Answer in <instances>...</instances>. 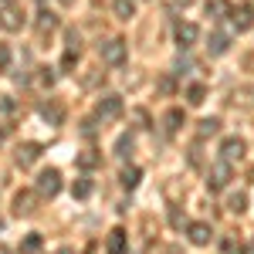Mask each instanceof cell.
Returning <instances> with one entry per match:
<instances>
[{
	"mask_svg": "<svg viewBox=\"0 0 254 254\" xmlns=\"http://www.w3.org/2000/svg\"><path fill=\"white\" fill-rule=\"evenodd\" d=\"M98 58H102V64H109V68H122L126 58H129V44L122 38L102 41V44H98Z\"/></svg>",
	"mask_w": 254,
	"mask_h": 254,
	"instance_id": "obj_1",
	"label": "cell"
},
{
	"mask_svg": "<svg viewBox=\"0 0 254 254\" xmlns=\"http://www.w3.org/2000/svg\"><path fill=\"white\" fill-rule=\"evenodd\" d=\"M231 176H234V163H227V159H217L214 166L207 170V190H210V193H220V190H227Z\"/></svg>",
	"mask_w": 254,
	"mask_h": 254,
	"instance_id": "obj_2",
	"label": "cell"
},
{
	"mask_svg": "<svg viewBox=\"0 0 254 254\" xmlns=\"http://www.w3.org/2000/svg\"><path fill=\"white\" fill-rule=\"evenodd\" d=\"M34 190H38L41 196H48V200H55V196L61 193V170H55V166L41 170V173H38V183H34Z\"/></svg>",
	"mask_w": 254,
	"mask_h": 254,
	"instance_id": "obj_3",
	"label": "cell"
},
{
	"mask_svg": "<svg viewBox=\"0 0 254 254\" xmlns=\"http://www.w3.org/2000/svg\"><path fill=\"white\" fill-rule=\"evenodd\" d=\"M122 95H102L95 102V122H116L122 116Z\"/></svg>",
	"mask_w": 254,
	"mask_h": 254,
	"instance_id": "obj_4",
	"label": "cell"
},
{
	"mask_svg": "<svg viewBox=\"0 0 254 254\" xmlns=\"http://www.w3.org/2000/svg\"><path fill=\"white\" fill-rule=\"evenodd\" d=\"M231 24H234L237 34L251 31L254 27V3H237V7H231Z\"/></svg>",
	"mask_w": 254,
	"mask_h": 254,
	"instance_id": "obj_5",
	"label": "cell"
},
{
	"mask_svg": "<svg viewBox=\"0 0 254 254\" xmlns=\"http://www.w3.org/2000/svg\"><path fill=\"white\" fill-rule=\"evenodd\" d=\"M0 27H3V31H20V27H24V10H20L14 0L0 7Z\"/></svg>",
	"mask_w": 254,
	"mask_h": 254,
	"instance_id": "obj_6",
	"label": "cell"
},
{
	"mask_svg": "<svg viewBox=\"0 0 254 254\" xmlns=\"http://www.w3.org/2000/svg\"><path fill=\"white\" fill-rule=\"evenodd\" d=\"M41 159V142H20L17 153H14V163H17L20 170H27V166H34Z\"/></svg>",
	"mask_w": 254,
	"mask_h": 254,
	"instance_id": "obj_7",
	"label": "cell"
},
{
	"mask_svg": "<svg viewBox=\"0 0 254 254\" xmlns=\"http://www.w3.org/2000/svg\"><path fill=\"white\" fill-rule=\"evenodd\" d=\"M38 196L41 193H31V190L14 193V214H17V217H31L34 210H38V207H34V203H38Z\"/></svg>",
	"mask_w": 254,
	"mask_h": 254,
	"instance_id": "obj_8",
	"label": "cell"
},
{
	"mask_svg": "<svg viewBox=\"0 0 254 254\" xmlns=\"http://www.w3.org/2000/svg\"><path fill=\"white\" fill-rule=\"evenodd\" d=\"M244 139H237V136H231V139H224L220 142V159H227V163H237V159H244Z\"/></svg>",
	"mask_w": 254,
	"mask_h": 254,
	"instance_id": "obj_9",
	"label": "cell"
},
{
	"mask_svg": "<svg viewBox=\"0 0 254 254\" xmlns=\"http://www.w3.org/2000/svg\"><path fill=\"white\" fill-rule=\"evenodd\" d=\"M187 237H190V244H196V248H203V244H210V237H214V231H210V224H203V220H193V224L187 227Z\"/></svg>",
	"mask_w": 254,
	"mask_h": 254,
	"instance_id": "obj_10",
	"label": "cell"
},
{
	"mask_svg": "<svg viewBox=\"0 0 254 254\" xmlns=\"http://www.w3.org/2000/svg\"><path fill=\"white\" fill-rule=\"evenodd\" d=\"M196 38H200V31H196V24H190V20H183V24H176V44L187 51V48H193Z\"/></svg>",
	"mask_w": 254,
	"mask_h": 254,
	"instance_id": "obj_11",
	"label": "cell"
},
{
	"mask_svg": "<svg viewBox=\"0 0 254 254\" xmlns=\"http://www.w3.org/2000/svg\"><path fill=\"white\" fill-rule=\"evenodd\" d=\"M38 112H41V119H44L48 126H61V122H64V109H61L58 102H51V98H48V102H41Z\"/></svg>",
	"mask_w": 254,
	"mask_h": 254,
	"instance_id": "obj_12",
	"label": "cell"
},
{
	"mask_svg": "<svg viewBox=\"0 0 254 254\" xmlns=\"http://www.w3.org/2000/svg\"><path fill=\"white\" fill-rule=\"evenodd\" d=\"M207 51H210V55H227V51H231V34H224V31H214V34H210V38H207Z\"/></svg>",
	"mask_w": 254,
	"mask_h": 254,
	"instance_id": "obj_13",
	"label": "cell"
},
{
	"mask_svg": "<svg viewBox=\"0 0 254 254\" xmlns=\"http://www.w3.org/2000/svg\"><path fill=\"white\" fill-rule=\"evenodd\" d=\"M126 231L122 227H112L109 231V241H105V254H126Z\"/></svg>",
	"mask_w": 254,
	"mask_h": 254,
	"instance_id": "obj_14",
	"label": "cell"
},
{
	"mask_svg": "<svg viewBox=\"0 0 254 254\" xmlns=\"http://www.w3.org/2000/svg\"><path fill=\"white\" fill-rule=\"evenodd\" d=\"M180 126H183V109H170L166 119H163V132H166V136H176Z\"/></svg>",
	"mask_w": 254,
	"mask_h": 254,
	"instance_id": "obj_15",
	"label": "cell"
},
{
	"mask_svg": "<svg viewBox=\"0 0 254 254\" xmlns=\"http://www.w3.org/2000/svg\"><path fill=\"white\" fill-rule=\"evenodd\" d=\"M139 180H142V170H139V166H126V170L119 173V183H122L126 190H136Z\"/></svg>",
	"mask_w": 254,
	"mask_h": 254,
	"instance_id": "obj_16",
	"label": "cell"
},
{
	"mask_svg": "<svg viewBox=\"0 0 254 254\" xmlns=\"http://www.w3.org/2000/svg\"><path fill=\"white\" fill-rule=\"evenodd\" d=\"M207 17H231V0H207Z\"/></svg>",
	"mask_w": 254,
	"mask_h": 254,
	"instance_id": "obj_17",
	"label": "cell"
},
{
	"mask_svg": "<svg viewBox=\"0 0 254 254\" xmlns=\"http://www.w3.org/2000/svg\"><path fill=\"white\" fill-rule=\"evenodd\" d=\"M112 14H116L119 20L136 17V0H112Z\"/></svg>",
	"mask_w": 254,
	"mask_h": 254,
	"instance_id": "obj_18",
	"label": "cell"
},
{
	"mask_svg": "<svg viewBox=\"0 0 254 254\" xmlns=\"http://www.w3.org/2000/svg\"><path fill=\"white\" fill-rule=\"evenodd\" d=\"M220 132V119H200V126H196V136L207 139V136H217Z\"/></svg>",
	"mask_w": 254,
	"mask_h": 254,
	"instance_id": "obj_19",
	"label": "cell"
},
{
	"mask_svg": "<svg viewBox=\"0 0 254 254\" xmlns=\"http://www.w3.org/2000/svg\"><path fill=\"white\" fill-rule=\"evenodd\" d=\"M78 166L81 170H95V166H102V156H98L95 149H81L78 153Z\"/></svg>",
	"mask_w": 254,
	"mask_h": 254,
	"instance_id": "obj_20",
	"label": "cell"
},
{
	"mask_svg": "<svg viewBox=\"0 0 254 254\" xmlns=\"http://www.w3.org/2000/svg\"><path fill=\"white\" fill-rule=\"evenodd\" d=\"M55 27H58V17H55L51 10H41V14H38V31H41V34H51Z\"/></svg>",
	"mask_w": 254,
	"mask_h": 254,
	"instance_id": "obj_21",
	"label": "cell"
},
{
	"mask_svg": "<svg viewBox=\"0 0 254 254\" xmlns=\"http://www.w3.org/2000/svg\"><path fill=\"white\" fill-rule=\"evenodd\" d=\"M132 146H136V139L129 136V132H122V136H119V142H116V156H119V159H129Z\"/></svg>",
	"mask_w": 254,
	"mask_h": 254,
	"instance_id": "obj_22",
	"label": "cell"
},
{
	"mask_svg": "<svg viewBox=\"0 0 254 254\" xmlns=\"http://www.w3.org/2000/svg\"><path fill=\"white\" fill-rule=\"evenodd\" d=\"M203 98H207V85L193 81V85L187 88V102H190V105H203Z\"/></svg>",
	"mask_w": 254,
	"mask_h": 254,
	"instance_id": "obj_23",
	"label": "cell"
},
{
	"mask_svg": "<svg viewBox=\"0 0 254 254\" xmlns=\"http://www.w3.org/2000/svg\"><path fill=\"white\" fill-rule=\"evenodd\" d=\"M71 193H75V200L92 196V180H88V176H78V180H75V187H71Z\"/></svg>",
	"mask_w": 254,
	"mask_h": 254,
	"instance_id": "obj_24",
	"label": "cell"
},
{
	"mask_svg": "<svg viewBox=\"0 0 254 254\" xmlns=\"http://www.w3.org/2000/svg\"><path fill=\"white\" fill-rule=\"evenodd\" d=\"M41 244H44V241H41V234H27L24 241H20V254H38Z\"/></svg>",
	"mask_w": 254,
	"mask_h": 254,
	"instance_id": "obj_25",
	"label": "cell"
},
{
	"mask_svg": "<svg viewBox=\"0 0 254 254\" xmlns=\"http://www.w3.org/2000/svg\"><path fill=\"white\" fill-rule=\"evenodd\" d=\"M227 210H231V214H244V210H248V196L234 193L231 200H227Z\"/></svg>",
	"mask_w": 254,
	"mask_h": 254,
	"instance_id": "obj_26",
	"label": "cell"
},
{
	"mask_svg": "<svg viewBox=\"0 0 254 254\" xmlns=\"http://www.w3.org/2000/svg\"><path fill=\"white\" fill-rule=\"evenodd\" d=\"M75 64H78V51H64V58H61V68H64V71H71Z\"/></svg>",
	"mask_w": 254,
	"mask_h": 254,
	"instance_id": "obj_27",
	"label": "cell"
},
{
	"mask_svg": "<svg viewBox=\"0 0 254 254\" xmlns=\"http://www.w3.org/2000/svg\"><path fill=\"white\" fill-rule=\"evenodd\" d=\"M38 71H41V75H38V81L51 88V85H55V68H38Z\"/></svg>",
	"mask_w": 254,
	"mask_h": 254,
	"instance_id": "obj_28",
	"label": "cell"
},
{
	"mask_svg": "<svg viewBox=\"0 0 254 254\" xmlns=\"http://www.w3.org/2000/svg\"><path fill=\"white\" fill-rule=\"evenodd\" d=\"M7 64H10V48H7V44L0 41V71H3Z\"/></svg>",
	"mask_w": 254,
	"mask_h": 254,
	"instance_id": "obj_29",
	"label": "cell"
},
{
	"mask_svg": "<svg viewBox=\"0 0 254 254\" xmlns=\"http://www.w3.org/2000/svg\"><path fill=\"white\" fill-rule=\"evenodd\" d=\"M58 254H71V251H68V248H64V251H58Z\"/></svg>",
	"mask_w": 254,
	"mask_h": 254,
	"instance_id": "obj_30",
	"label": "cell"
},
{
	"mask_svg": "<svg viewBox=\"0 0 254 254\" xmlns=\"http://www.w3.org/2000/svg\"><path fill=\"white\" fill-rule=\"evenodd\" d=\"M3 3H10V0H0V7H3Z\"/></svg>",
	"mask_w": 254,
	"mask_h": 254,
	"instance_id": "obj_31",
	"label": "cell"
},
{
	"mask_svg": "<svg viewBox=\"0 0 254 254\" xmlns=\"http://www.w3.org/2000/svg\"><path fill=\"white\" fill-rule=\"evenodd\" d=\"M61 3H75V0H61Z\"/></svg>",
	"mask_w": 254,
	"mask_h": 254,
	"instance_id": "obj_32",
	"label": "cell"
},
{
	"mask_svg": "<svg viewBox=\"0 0 254 254\" xmlns=\"http://www.w3.org/2000/svg\"><path fill=\"white\" fill-rule=\"evenodd\" d=\"M0 116H3V109H0Z\"/></svg>",
	"mask_w": 254,
	"mask_h": 254,
	"instance_id": "obj_33",
	"label": "cell"
}]
</instances>
